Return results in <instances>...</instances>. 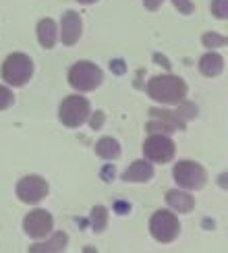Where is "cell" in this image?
I'll return each instance as SVG.
<instances>
[{"label": "cell", "instance_id": "cell-1", "mask_svg": "<svg viewBox=\"0 0 228 253\" xmlns=\"http://www.w3.org/2000/svg\"><path fill=\"white\" fill-rule=\"evenodd\" d=\"M148 93L162 104H181L187 96V85L179 77L166 75V77H153L148 83Z\"/></svg>", "mask_w": 228, "mask_h": 253}, {"label": "cell", "instance_id": "cell-2", "mask_svg": "<svg viewBox=\"0 0 228 253\" xmlns=\"http://www.w3.org/2000/svg\"><path fill=\"white\" fill-rule=\"evenodd\" d=\"M31 73H34V62L29 60V56L21 54V52L10 54L4 62V67H2L4 81L10 83V85H15V87L25 85V83L29 81V77H31Z\"/></svg>", "mask_w": 228, "mask_h": 253}, {"label": "cell", "instance_id": "cell-3", "mask_svg": "<svg viewBox=\"0 0 228 253\" xmlns=\"http://www.w3.org/2000/svg\"><path fill=\"white\" fill-rule=\"evenodd\" d=\"M69 81H71V85L79 91H91L102 83V71L96 65H91V62L83 60L71 69Z\"/></svg>", "mask_w": 228, "mask_h": 253}, {"label": "cell", "instance_id": "cell-4", "mask_svg": "<svg viewBox=\"0 0 228 253\" xmlns=\"http://www.w3.org/2000/svg\"><path fill=\"white\" fill-rule=\"evenodd\" d=\"M150 230L155 241H160V243H170L179 237V230H181V224H179V218L174 214L166 212V210H160V212H155L152 222H150Z\"/></svg>", "mask_w": 228, "mask_h": 253}, {"label": "cell", "instance_id": "cell-5", "mask_svg": "<svg viewBox=\"0 0 228 253\" xmlns=\"http://www.w3.org/2000/svg\"><path fill=\"white\" fill-rule=\"evenodd\" d=\"M58 117H60L62 125L79 126L89 117V102L85 98H81V96H69L67 100H62Z\"/></svg>", "mask_w": 228, "mask_h": 253}, {"label": "cell", "instance_id": "cell-6", "mask_svg": "<svg viewBox=\"0 0 228 253\" xmlns=\"http://www.w3.org/2000/svg\"><path fill=\"white\" fill-rule=\"evenodd\" d=\"M174 178L185 189H201L207 181V174L199 164L185 160L174 166Z\"/></svg>", "mask_w": 228, "mask_h": 253}, {"label": "cell", "instance_id": "cell-7", "mask_svg": "<svg viewBox=\"0 0 228 253\" xmlns=\"http://www.w3.org/2000/svg\"><path fill=\"white\" fill-rule=\"evenodd\" d=\"M143 154L153 162H170L174 156V143L170 137L166 135H152L148 141L143 143Z\"/></svg>", "mask_w": 228, "mask_h": 253}, {"label": "cell", "instance_id": "cell-8", "mask_svg": "<svg viewBox=\"0 0 228 253\" xmlns=\"http://www.w3.org/2000/svg\"><path fill=\"white\" fill-rule=\"evenodd\" d=\"M46 193H48V183L41 176H25L17 185V195L25 204H38L46 197Z\"/></svg>", "mask_w": 228, "mask_h": 253}, {"label": "cell", "instance_id": "cell-9", "mask_svg": "<svg viewBox=\"0 0 228 253\" xmlns=\"http://www.w3.org/2000/svg\"><path fill=\"white\" fill-rule=\"evenodd\" d=\"M52 226H54V220H52V216L46 212V210H36V212H29L25 216V222H23L25 233L29 237H34V239H41V237L50 235Z\"/></svg>", "mask_w": 228, "mask_h": 253}, {"label": "cell", "instance_id": "cell-10", "mask_svg": "<svg viewBox=\"0 0 228 253\" xmlns=\"http://www.w3.org/2000/svg\"><path fill=\"white\" fill-rule=\"evenodd\" d=\"M60 36H62V42H65L67 46H73L75 42L79 40L81 36V19L75 10H67L65 15H62V25H60Z\"/></svg>", "mask_w": 228, "mask_h": 253}, {"label": "cell", "instance_id": "cell-11", "mask_svg": "<svg viewBox=\"0 0 228 253\" xmlns=\"http://www.w3.org/2000/svg\"><path fill=\"white\" fill-rule=\"evenodd\" d=\"M152 176H153L152 164H148L145 160H137V162H133L129 170L122 174V181H129V183H145V181H150Z\"/></svg>", "mask_w": 228, "mask_h": 253}, {"label": "cell", "instance_id": "cell-12", "mask_svg": "<svg viewBox=\"0 0 228 253\" xmlns=\"http://www.w3.org/2000/svg\"><path fill=\"white\" fill-rule=\"evenodd\" d=\"M199 71L203 73L205 77L220 75V73L224 71V58L220 54H216V52H210V54H205L199 60Z\"/></svg>", "mask_w": 228, "mask_h": 253}, {"label": "cell", "instance_id": "cell-13", "mask_svg": "<svg viewBox=\"0 0 228 253\" xmlns=\"http://www.w3.org/2000/svg\"><path fill=\"white\" fill-rule=\"evenodd\" d=\"M38 38H39V44L44 48H52L56 44V38H58V29L56 23L52 19H44L39 21L38 25Z\"/></svg>", "mask_w": 228, "mask_h": 253}, {"label": "cell", "instance_id": "cell-14", "mask_svg": "<svg viewBox=\"0 0 228 253\" xmlns=\"http://www.w3.org/2000/svg\"><path fill=\"white\" fill-rule=\"evenodd\" d=\"M166 202H168V206L172 210H176V212H191L193 206H195L193 197L189 193L176 191V189H172V191L166 193Z\"/></svg>", "mask_w": 228, "mask_h": 253}, {"label": "cell", "instance_id": "cell-15", "mask_svg": "<svg viewBox=\"0 0 228 253\" xmlns=\"http://www.w3.org/2000/svg\"><path fill=\"white\" fill-rule=\"evenodd\" d=\"M96 154L104 160H116L120 156V145L116 139H112V137H104L96 143Z\"/></svg>", "mask_w": 228, "mask_h": 253}, {"label": "cell", "instance_id": "cell-16", "mask_svg": "<svg viewBox=\"0 0 228 253\" xmlns=\"http://www.w3.org/2000/svg\"><path fill=\"white\" fill-rule=\"evenodd\" d=\"M67 243H69V239L65 233H56L54 237H52L48 243H38L34 247H29L31 253H41V251H65L67 249Z\"/></svg>", "mask_w": 228, "mask_h": 253}, {"label": "cell", "instance_id": "cell-17", "mask_svg": "<svg viewBox=\"0 0 228 253\" xmlns=\"http://www.w3.org/2000/svg\"><path fill=\"white\" fill-rule=\"evenodd\" d=\"M106 224H108V212H106V208H102V206L93 208L91 210V226L100 233V230L106 228Z\"/></svg>", "mask_w": 228, "mask_h": 253}, {"label": "cell", "instance_id": "cell-18", "mask_svg": "<svg viewBox=\"0 0 228 253\" xmlns=\"http://www.w3.org/2000/svg\"><path fill=\"white\" fill-rule=\"evenodd\" d=\"M226 38L224 36H218V34H205L203 36V44L207 46V48H220V46H224L226 44Z\"/></svg>", "mask_w": 228, "mask_h": 253}, {"label": "cell", "instance_id": "cell-19", "mask_svg": "<svg viewBox=\"0 0 228 253\" xmlns=\"http://www.w3.org/2000/svg\"><path fill=\"white\" fill-rule=\"evenodd\" d=\"M212 10L218 19H226L228 17V0H214Z\"/></svg>", "mask_w": 228, "mask_h": 253}, {"label": "cell", "instance_id": "cell-20", "mask_svg": "<svg viewBox=\"0 0 228 253\" xmlns=\"http://www.w3.org/2000/svg\"><path fill=\"white\" fill-rule=\"evenodd\" d=\"M13 100H15V96H13V91L10 89H6V87H2L0 85V110H4V108H8L10 104H13Z\"/></svg>", "mask_w": 228, "mask_h": 253}, {"label": "cell", "instance_id": "cell-21", "mask_svg": "<svg viewBox=\"0 0 228 253\" xmlns=\"http://www.w3.org/2000/svg\"><path fill=\"white\" fill-rule=\"evenodd\" d=\"M172 2H174V6L179 8L183 15H189V13H193V8H195L191 0H172Z\"/></svg>", "mask_w": 228, "mask_h": 253}, {"label": "cell", "instance_id": "cell-22", "mask_svg": "<svg viewBox=\"0 0 228 253\" xmlns=\"http://www.w3.org/2000/svg\"><path fill=\"white\" fill-rule=\"evenodd\" d=\"M162 2H164V0H143V4H145V8H148V10H158Z\"/></svg>", "mask_w": 228, "mask_h": 253}, {"label": "cell", "instance_id": "cell-23", "mask_svg": "<svg viewBox=\"0 0 228 253\" xmlns=\"http://www.w3.org/2000/svg\"><path fill=\"white\" fill-rule=\"evenodd\" d=\"M100 125H102V112H98V117L91 119V126H93V129H98Z\"/></svg>", "mask_w": 228, "mask_h": 253}, {"label": "cell", "instance_id": "cell-24", "mask_svg": "<svg viewBox=\"0 0 228 253\" xmlns=\"http://www.w3.org/2000/svg\"><path fill=\"white\" fill-rule=\"evenodd\" d=\"M77 2H81V4H91V2H96V0H77Z\"/></svg>", "mask_w": 228, "mask_h": 253}]
</instances>
